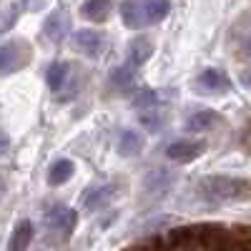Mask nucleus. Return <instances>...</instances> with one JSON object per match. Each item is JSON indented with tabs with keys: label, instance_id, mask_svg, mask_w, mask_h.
<instances>
[{
	"label": "nucleus",
	"instance_id": "1a4fd4ad",
	"mask_svg": "<svg viewBox=\"0 0 251 251\" xmlns=\"http://www.w3.org/2000/svg\"><path fill=\"white\" fill-rule=\"evenodd\" d=\"M118 194V186L116 183H100L96 188H88L86 196H83V203H86V211H100V208H106Z\"/></svg>",
	"mask_w": 251,
	"mask_h": 251
},
{
	"label": "nucleus",
	"instance_id": "4be33fe9",
	"mask_svg": "<svg viewBox=\"0 0 251 251\" xmlns=\"http://www.w3.org/2000/svg\"><path fill=\"white\" fill-rule=\"evenodd\" d=\"M8 146H10V141H8V136L0 131V156H5V151H8Z\"/></svg>",
	"mask_w": 251,
	"mask_h": 251
},
{
	"label": "nucleus",
	"instance_id": "0eeeda50",
	"mask_svg": "<svg viewBox=\"0 0 251 251\" xmlns=\"http://www.w3.org/2000/svg\"><path fill=\"white\" fill-rule=\"evenodd\" d=\"M203 151H206L203 141H186V138H181V141H174L169 149H166V156H169L171 161H176V163H191Z\"/></svg>",
	"mask_w": 251,
	"mask_h": 251
},
{
	"label": "nucleus",
	"instance_id": "9b49d317",
	"mask_svg": "<svg viewBox=\"0 0 251 251\" xmlns=\"http://www.w3.org/2000/svg\"><path fill=\"white\" fill-rule=\"evenodd\" d=\"M153 55V43H151V38H146V35H136L131 43H128V63L133 68L143 66L146 60H149Z\"/></svg>",
	"mask_w": 251,
	"mask_h": 251
},
{
	"label": "nucleus",
	"instance_id": "20e7f679",
	"mask_svg": "<svg viewBox=\"0 0 251 251\" xmlns=\"http://www.w3.org/2000/svg\"><path fill=\"white\" fill-rule=\"evenodd\" d=\"M78 224V216L73 208L68 206H63V203H55L48 208V214H46V228H48V234L50 236H58V239H71L73 234V228Z\"/></svg>",
	"mask_w": 251,
	"mask_h": 251
},
{
	"label": "nucleus",
	"instance_id": "423d86ee",
	"mask_svg": "<svg viewBox=\"0 0 251 251\" xmlns=\"http://www.w3.org/2000/svg\"><path fill=\"white\" fill-rule=\"evenodd\" d=\"M174 183H176L174 171H169V169H151L149 174L143 176V191L149 194V196L161 199V196H166V194L171 191Z\"/></svg>",
	"mask_w": 251,
	"mask_h": 251
},
{
	"label": "nucleus",
	"instance_id": "2eb2a0df",
	"mask_svg": "<svg viewBox=\"0 0 251 251\" xmlns=\"http://www.w3.org/2000/svg\"><path fill=\"white\" fill-rule=\"evenodd\" d=\"M75 171V166L71 158H58L50 163V169H48V183L50 186H63Z\"/></svg>",
	"mask_w": 251,
	"mask_h": 251
},
{
	"label": "nucleus",
	"instance_id": "a211bd4d",
	"mask_svg": "<svg viewBox=\"0 0 251 251\" xmlns=\"http://www.w3.org/2000/svg\"><path fill=\"white\" fill-rule=\"evenodd\" d=\"M216 118H219V113H214V111H196L186 118V131H191V133L208 131L216 123Z\"/></svg>",
	"mask_w": 251,
	"mask_h": 251
},
{
	"label": "nucleus",
	"instance_id": "f3484780",
	"mask_svg": "<svg viewBox=\"0 0 251 251\" xmlns=\"http://www.w3.org/2000/svg\"><path fill=\"white\" fill-rule=\"evenodd\" d=\"M133 80H136V68L131 66V63H126V66L113 68V71H111V78H108L111 88H116V91H126V88H131V86H133Z\"/></svg>",
	"mask_w": 251,
	"mask_h": 251
},
{
	"label": "nucleus",
	"instance_id": "5701e85b",
	"mask_svg": "<svg viewBox=\"0 0 251 251\" xmlns=\"http://www.w3.org/2000/svg\"><path fill=\"white\" fill-rule=\"evenodd\" d=\"M241 53H244V58H249L251 60V35L244 40V46H241Z\"/></svg>",
	"mask_w": 251,
	"mask_h": 251
},
{
	"label": "nucleus",
	"instance_id": "412c9836",
	"mask_svg": "<svg viewBox=\"0 0 251 251\" xmlns=\"http://www.w3.org/2000/svg\"><path fill=\"white\" fill-rule=\"evenodd\" d=\"M241 143H244V149L251 153V126H249V128L244 131V138H241Z\"/></svg>",
	"mask_w": 251,
	"mask_h": 251
},
{
	"label": "nucleus",
	"instance_id": "f8f14e48",
	"mask_svg": "<svg viewBox=\"0 0 251 251\" xmlns=\"http://www.w3.org/2000/svg\"><path fill=\"white\" fill-rule=\"evenodd\" d=\"M68 78H71V66L66 60H53L46 71V83L53 93H60L63 86L68 83Z\"/></svg>",
	"mask_w": 251,
	"mask_h": 251
},
{
	"label": "nucleus",
	"instance_id": "7ed1b4c3",
	"mask_svg": "<svg viewBox=\"0 0 251 251\" xmlns=\"http://www.w3.org/2000/svg\"><path fill=\"white\" fill-rule=\"evenodd\" d=\"M30 55H33V50L28 46V40H23V38L3 43L0 46V75H10L15 71H23L30 63Z\"/></svg>",
	"mask_w": 251,
	"mask_h": 251
},
{
	"label": "nucleus",
	"instance_id": "4468645a",
	"mask_svg": "<svg viewBox=\"0 0 251 251\" xmlns=\"http://www.w3.org/2000/svg\"><path fill=\"white\" fill-rule=\"evenodd\" d=\"M30 241H33V224L28 219H23V221H18L15 228H13L8 251H28Z\"/></svg>",
	"mask_w": 251,
	"mask_h": 251
},
{
	"label": "nucleus",
	"instance_id": "6e6552de",
	"mask_svg": "<svg viewBox=\"0 0 251 251\" xmlns=\"http://www.w3.org/2000/svg\"><path fill=\"white\" fill-rule=\"evenodd\" d=\"M43 33L48 35L50 43H63L66 40V35L71 33V15L66 10H55L46 18V23H43Z\"/></svg>",
	"mask_w": 251,
	"mask_h": 251
},
{
	"label": "nucleus",
	"instance_id": "ddd939ff",
	"mask_svg": "<svg viewBox=\"0 0 251 251\" xmlns=\"http://www.w3.org/2000/svg\"><path fill=\"white\" fill-rule=\"evenodd\" d=\"M143 146H146V138L138 133V131H123L118 136V143H116V151L126 158H131V156H138L143 151Z\"/></svg>",
	"mask_w": 251,
	"mask_h": 251
},
{
	"label": "nucleus",
	"instance_id": "393cba45",
	"mask_svg": "<svg viewBox=\"0 0 251 251\" xmlns=\"http://www.w3.org/2000/svg\"><path fill=\"white\" fill-rule=\"evenodd\" d=\"M128 251H146V249H128Z\"/></svg>",
	"mask_w": 251,
	"mask_h": 251
},
{
	"label": "nucleus",
	"instance_id": "f03ea898",
	"mask_svg": "<svg viewBox=\"0 0 251 251\" xmlns=\"http://www.w3.org/2000/svg\"><path fill=\"white\" fill-rule=\"evenodd\" d=\"M196 191L201 199L211 203L239 201V199H251V181L236 176H206L196 183Z\"/></svg>",
	"mask_w": 251,
	"mask_h": 251
},
{
	"label": "nucleus",
	"instance_id": "39448f33",
	"mask_svg": "<svg viewBox=\"0 0 251 251\" xmlns=\"http://www.w3.org/2000/svg\"><path fill=\"white\" fill-rule=\"evenodd\" d=\"M73 48L88 58H96L100 55V50L106 48V35L100 30H91V28H83V30H75L73 35Z\"/></svg>",
	"mask_w": 251,
	"mask_h": 251
},
{
	"label": "nucleus",
	"instance_id": "f257e3e1",
	"mask_svg": "<svg viewBox=\"0 0 251 251\" xmlns=\"http://www.w3.org/2000/svg\"><path fill=\"white\" fill-rule=\"evenodd\" d=\"M169 13H171V0H123L121 3V20L131 30L158 25Z\"/></svg>",
	"mask_w": 251,
	"mask_h": 251
},
{
	"label": "nucleus",
	"instance_id": "6ab92c4d",
	"mask_svg": "<svg viewBox=\"0 0 251 251\" xmlns=\"http://www.w3.org/2000/svg\"><path fill=\"white\" fill-rule=\"evenodd\" d=\"M131 103H133L136 108H156L158 103H161V98H158V93H153V91H141V93L133 96Z\"/></svg>",
	"mask_w": 251,
	"mask_h": 251
},
{
	"label": "nucleus",
	"instance_id": "dca6fc26",
	"mask_svg": "<svg viewBox=\"0 0 251 251\" xmlns=\"http://www.w3.org/2000/svg\"><path fill=\"white\" fill-rule=\"evenodd\" d=\"M111 3L113 0H86L80 5V15L88 20H96V23H103L111 13Z\"/></svg>",
	"mask_w": 251,
	"mask_h": 251
},
{
	"label": "nucleus",
	"instance_id": "aec40b11",
	"mask_svg": "<svg viewBox=\"0 0 251 251\" xmlns=\"http://www.w3.org/2000/svg\"><path fill=\"white\" fill-rule=\"evenodd\" d=\"M141 123H143L146 128H149V131H158L161 126H163L161 116H158V113H153V111H146V113L141 116Z\"/></svg>",
	"mask_w": 251,
	"mask_h": 251
},
{
	"label": "nucleus",
	"instance_id": "b1692460",
	"mask_svg": "<svg viewBox=\"0 0 251 251\" xmlns=\"http://www.w3.org/2000/svg\"><path fill=\"white\" fill-rule=\"evenodd\" d=\"M8 194V181L3 178V176H0V201H3V196Z\"/></svg>",
	"mask_w": 251,
	"mask_h": 251
},
{
	"label": "nucleus",
	"instance_id": "9d476101",
	"mask_svg": "<svg viewBox=\"0 0 251 251\" xmlns=\"http://www.w3.org/2000/svg\"><path fill=\"white\" fill-rule=\"evenodd\" d=\"M194 86L203 93H226L228 88H231V80H228V75L224 71H216V68H208L203 71L196 80H194Z\"/></svg>",
	"mask_w": 251,
	"mask_h": 251
}]
</instances>
